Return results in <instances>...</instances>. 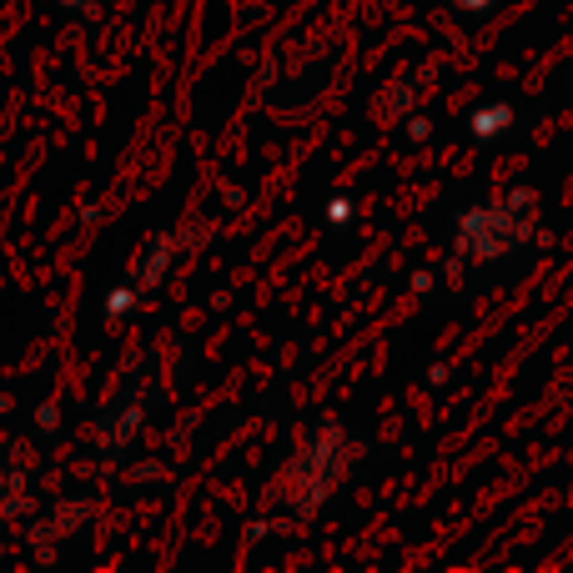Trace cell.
<instances>
[{
    "label": "cell",
    "mask_w": 573,
    "mask_h": 573,
    "mask_svg": "<svg viewBox=\"0 0 573 573\" xmlns=\"http://www.w3.org/2000/svg\"><path fill=\"white\" fill-rule=\"evenodd\" d=\"M508 121H513V111H508V106H503V111H488V116L478 121V136H493V126H508Z\"/></svg>",
    "instance_id": "cell-1"
}]
</instances>
